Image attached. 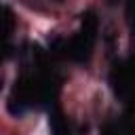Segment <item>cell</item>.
Returning <instances> with one entry per match:
<instances>
[{
  "label": "cell",
  "mask_w": 135,
  "mask_h": 135,
  "mask_svg": "<svg viewBox=\"0 0 135 135\" xmlns=\"http://www.w3.org/2000/svg\"><path fill=\"white\" fill-rule=\"evenodd\" d=\"M51 124H53V133L55 135H70V127H68V122L63 120L61 114H55L51 118Z\"/></svg>",
  "instance_id": "cell-4"
},
{
  "label": "cell",
  "mask_w": 135,
  "mask_h": 135,
  "mask_svg": "<svg viewBox=\"0 0 135 135\" xmlns=\"http://www.w3.org/2000/svg\"><path fill=\"white\" fill-rule=\"evenodd\" d=\"M131 27H133V34H135V21H133V23H131Z\"/></svg>",
  "instance_id": "cell-5"
},
{
  "label": "cell",
  "mask_w": 135,
  "mask_h": 135,
  "mask_svg": "<svg viewBox=\"0 0 135 135\" xmlns=\"http://www.w3.org/2000/svg\"><path fill=\"white\" fill-rule=\"evenodd\" d=\"M36 101H40V97H38V80L30 78V76H21L13 86V93H11V99H8V112L19 116L27 108H32Z\"/></svg>",
  "instance_id": "cell-2"
},
{
  "label": "cell",
  "mask_w": 135,
  "mask_h": 135,
  "mask_svg": "<svg viewBox=\"0 0 135 135\" xmlns=\"http://www.w3.org/2000/svg\"><path fill=\"white\" fill-rule=\"evenodd\" d=\"M13 13L8 8H0V40H6L13 32Z\"/></svg>",
  "instance_id": "cell-3"
},
{
  "label": "cell",
  "mask_w": 135,
  "mask_h": 135,
  "mask_svg": "<svg viewBox=\"0 0 135 135\" xmlns=\"http://www.w3.org/2000/svg\"><path fill=\"white\" fill-rule=\"evenodd\" d=\"M95 36H97V17L93 11L84 13L82 15V27L80 32L63 46L65 55L78 63H84L91 59V53H93V46H95Z\"/></svg>",
  "instance_id": "cell-1"
}]
</instances>
